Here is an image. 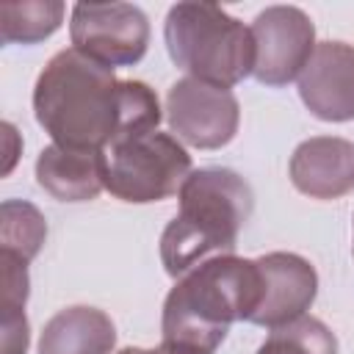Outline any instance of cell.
Here are the masks:
<instances>
[{"label": "cell", "mask_w": 354, "mask_h": 354, "mask_svg": "<svg viewBox=\"0 0 354 354\" xmlns=\"http://www.w3.org/2000/svg\"><path fill=\"white\" fill-rule=\"evenodd\" d=\"M47 238V221L30 202L6 199L0 205V252L30 263Z\"/></svg>", "instance_id": "cell-15"}, {"label": "cell", "mask_w": 354, "mask_h": 354, "mask_svg": "<svg viewBox=\"0 0 354 354\" xmlns=\"http://www.w3.org/2000/svg\"><path fill=\"white\" fill-rule=\"evenodd\" d=\"M17 141H19V136H17L14 124H11V122H3V144H6V163H3V174H8V171H11V166H14V160H17Z\"/></svg>", "instance_id": "cell-19"}, {"label": "cell", "mask_w": 354, "mask_h": 354, "mask_svg": "<svg viewBox=\"0 0 354 354\" xmlns=\"http://www.w3.org/2000/svg\"><path fill=\"white\" fill-rule=\"evenodd\" d=\"M163 39L171 61L188 77L232 88L254 69L252 28L216 3H177L166 14Z\"/></svg>", "instance_id": "cell-4"}, {"label": "cell", "mask_w": 354, "mask_h": 354, "mask_svg": "<svg viewBox=\"0 0 354 354\" xmlns=\"http://www.w3.org/2000/svg\"><path fill=\"white\" fill-rule=\"evenodd\" d=\"M72 47L105 66H133L149 44V19L133 3H77L69 19Z\"/></svg>", "instance_id": "cell-6"}, {"label": "cell", "mask_w": 354, "mask_h": 354, "mask_svg": "<svg viewBox=\"0 0 354 354\" xmlns=\"http://www.w3.org/2000/svg\"><path fill=\"white\" fill-rule=\"evenodd\" d=\"M147 354H191V351H185V348H177V346H166V343H160L158 348H149Z\"/></svg>", "instance_id": "cell-20"}, {"label": "cell", "mask_w": 354, "mask_h": 354, "mask_svg": "<svg viewBox=\"0 0 354 354\" xmlns=\"http://www.w3.org/2000/svg\"><path fill=\"white\" fill-rule=\"evenodd\" d=\"M257 304V263L235 254H216L183 274L169 290L160 318L163 343L191 354H216L230 324L249 321Z\"/></svg>", "instance_id": "cell-2"}, {"label": "cell", "mask_w": 354, "mask_h": 354, "mask_svg": "<svg viewBox=\"0 0 354 354\" xmlns=\"http://www.w3.org/2000/svg\"><path fill=\"white\" fill-rule=\"evenodd\" d=\"M116 346L113 321L86 304L58 310L41 329L36 354H111Z\"/></svg>", "instance_id": "cell-13"}, {"label": "cell", "mask_w": 354, "mask_h": 354, "mask_svg": "<svg viewBox=\"0 0 354 354\" xmlns=\"http://www.w3.org/2000/svg\"><path fill=\"white\" fill-rule=\"evenodd\" d=\"M177 196L180 210L160 235V260L171 277H183L216 254H232L254 207L249 183L218 166L191 171Z\"/></svg>", "instance_id": "cell-3"}, {"label": "cell", "mask_w": 354, "mask_h": 354, "mask_svg": "<svg viewBox=\"0 0 354 354\" xmlns=\"http://www.w3.org/2000/svg\"><path fill=\"white\" fill-rule=\"evenodd\" d=\"M122 83L111 66L66 47L36 77V122L53 144L102 152L122 133Z\"/></svg>", "instance_id": "cell-1"}, {"label": "cell", "mask_w": 354, "mask_h": 354, "mask_svg": "<svg viewBox=\"0 0 354 354\" xmlns=\"http://www.w3.org/2000/svg\"><path fill=\"white\" fill-rule=\"evenodd\" d=\"M166 119L180 144L218 149L235 138L241 108L230 88L196 77H180L166 94Z\"/></svg>", "instance_id": "cell-7"}, {"label": "cell", "mask_w": 354, "mask_h": 354, "mask_svg": "<svg viewBox=\"0 0 354 354\" xmlns=\"http://www.w3.org/2000/svg\"><path fill=\"white\" fill-rule=\"evenodd\" d=\"M290 183L310 199H337L354 191V144L335 136L301 141L290 155Z\"/></svg>", "instance_id": "cell-11"}, {"label": "cell", "mask_w": 354, "mask_h": 354, "mask_svg": "<svg viewBox=\"0 0 354 354\" xmlns=\"http://www.w3.org/2000/svg\"><path fill=\"white\" fill-rule=\"evenodd\" d=\"M28 288V263L0 252V310H25Z\"/></svg>", "instance_id": "cell-17"}, {"label": "cell", "mask_w": 354, "mask_h": 354, "mask_svg": "<svg viewBox=\"0 0 354 354\" xmlns=\"http://www.w3.org/2000/svg\"><path fill=\"white\" fill-rule=\"evenodd\" d=\"M191 174V155L185 147L160 130L124 136L102 149V180L122 202L147 205L180 194Z\"/></svg>", "instance_id": "cell-5"}, {"label": "cell", "mask_w": 354, "mask_h": 354, "mask_svg": "<svg viewBox=\"0 0 354 354\" xmlns=\"http://www.w3.org/2000/svg\"><path fill=\"white\" fill-rule=\"evenodd\" d=\"M304 108L321 122L354 119V47L346 41L315 44L296 77Z\"/></svg>", "instance_id": "cell-10"}, {"label": "cell", "mask_w": 354, "mask_h": 354, "mask_svg": "<svg viewBox=\"0 0 354 354\" xmlns=\"http://www.w3.org/2000/svg\"><path fill=\"white\" fill-rule=\"evenodd\" d=\"M257 354H337V340L324 321L301 315L285 326L271 329Z\"/></svg>", "instance_id": "cell-16"}, {"label": "cell", "mask_w": 354, "mask_h": 354, "mask_svg": "<svg viewBox=\"0 0 354 354\" xmlns=\"http://www.w3.org/2000/svg\"><path fill=\"white\" fill-rule=\"evenodd\" d=\"M116 354H147V348H122Z\"/></svg>", "instance_id": "cell-21"}, {"label": "cell", "mask_w": 354, "mask_h": 354, "mask_svg": "<svg viewBox=\"0 0 354 354\" xmlns=\"http://www.w3.org/2000/svg\"><path fill=\"white\" fill-rule=\"evenodd\" d=\"M254 69L263 86H288L315 50V25L299 6H268L252 22Z\"/></svg>", "instance_id": "cell-8"}, {"label": "cell", "mask_w": 354, "mask_h": 354, "mask_svg": "<svg viewBox=\"0 0 354 354\" xmlns=\"http://www.w3.org/2000/svg\"><path fill=\"white\" fill-rule=\"evenodd\" d=\"M254 263L260 268V304L249 321L277 329L307 315L318 293V274L310 260L293 252H271Z\"/></svg>", "instance_id": "cell-9"}, {"label": "cell", "mask_w": 354, "mask_h": 354, "mask_svg": "<svg viewBox=\"0 0 354 354\" xmlns=\"http://www.w3.org/2000/svg\"><path fill=\"white\" fill-rule=\"evenodd\" d=\"M0 354H25L30 343L25 310H0Z\"/></svg>", "instance_id": "cell-18"}, {"label": "cell", "mask_w": 354, "mask_h": 354, "mask_svg": "<svg viewBox=\"0 0 354 354\" xmlns=\"http://www.w3.org/2000/svg\"><path fill=\"white\" fill-rule=\"evenodd\" d=\"M36 183L58 202H88L105 188L102 152L50 144L36 158Z\"/></svg>", "instance_id": "cell-12"}, {"label": "cell", "mask_w": 354, "mask_h": 354, "mask_svg": "<svg viewBox=\"0 0 354 354\" xmlns=\"http://www.w3.org/2000/svg\"><path fill=\"white\" fill-rule=\"evenodd\" d=\"M64 3L22 0L0 3V39L6 44H36L53 36L64 22Z\"/></svg>", "instance_id": "cell-14"}]
</instances>
